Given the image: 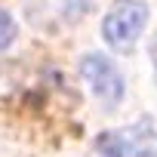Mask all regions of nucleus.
<instances>
[{"label": "nucleus", "mask_w": 157, "mask_h": 157, "mask_svg": "<svg viewBox=\"0 0 157 157\" xmlns=\"http://www.w3.org/2000/svg\"><path fill=\"white\" fill-rule=\"evenodd\" d=\"M96 157H157V129L148 123L108 129L96 139Z\"/></svg>", "instance_id": "1"}, {"label": "nucleus", "mask_w": 157, "mask_h": 157, "mask_svg": "<svg viewBox=\"0 0 157 157\" xmlns=\"http://www.w3.org/2000/svg\"><path fill=\"white\" fill-rule=\"evenodd\" d=\"M145 22H148V6L142 0H117L102 22V34L117 52H129L136 46Z\"/></svg>", "instance_id": "2"}, {"label": "nucleus", "mask_w": 157, "mask_h": 157, "mask_svg": "<svg viewBox=\"0 0 157 157\" xmlns=\"http://www.w3.org/2000/svg\"><path fill=\"white\" fill-rule=\"evenodd\" d=\"M16 34H19V25H16V19L6 13V10H0V52H3L13 40H16Z\"/></svg>", "instance_id": "4"}, {"label": "nucleus", "mask_w": 157, "mask_h": 157, "mask_svg": "<svg viewBox=\"0 0 157 157\" xmlns=\"http://www.w3.org/2000/svg\"><path fill=\"white\" fill-rule=\"evenodd\" d=\"M80 74H83L86 86L93 90V96H96L105 108L120 105V99H123V74L117 71V65H114L108 56H102V52L83 56Z\"/></svg>", "instance_id": "3"}, {"label": "nucleus", "mask_w": 157, "mask_h": 157, "mask_svg": "<svg viewBox=\"0 0 157 157\" xmlns=\"http://www.w3.org/2000/svg\"><path fill=\"white\" fill-rule=\"evenodd\" d=\"M151 59H154V65H157V40L151 43Z\"/></svg>", "instance_id": "5"}]
</instances>
